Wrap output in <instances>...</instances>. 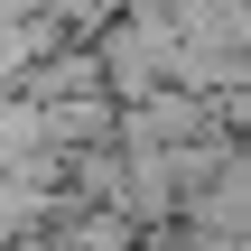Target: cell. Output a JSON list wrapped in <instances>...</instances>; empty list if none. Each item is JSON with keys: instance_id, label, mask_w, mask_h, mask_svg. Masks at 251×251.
Masks as SVG:
<instances>
[{"instance_id": "obj_3", "label": "cell", "mask_w": 251, "mask_h": 251, "mask_svg": "<svg viewBox=\"0 0 251 251\" xmlns=\"http://www.w3.org/2000/svg\"><path fill=\"white\" fill-rule=\"evenodd\" d=\"M37 121H47L56 149H102L112 121H121V102H112V93H75V102H37Z\"/></svg>"}, {"instance_id": "obj_1", "label": "cell", "mask_w": 251, "mask_h": 251, "mask_svg": "<svg viewBox=\"0 0 251 251\" xmlns=\"http://www.w3.org/2000/svg\"><path fill=\"white\" fill-rule=\"evenodd\" d=\"M177 224H186V233H251V130L214 149V168L186 186Z\"/></svg>"}, {"instance_id": "obj_4", "label": "cell", "mask_w": 251, "mask_h": 251, "mask_svg": "<svg viewBox=\"0 0 251 251\" xmlns=\"http://www.w3.org/2000/svg\"><path fill=\"white\" fill-rule=\"evenodd\" d=\"M47 205H56V186H28V177L0 168V251H28V242H37Z\"/></svg>"}, {"instance_id": "obj_5", "label": "cell", "mask_w": 251, "mask_h": 251, "mask_svg": "<svg viewBox=\"0 0 251 251\" xmlns=\"http://www.w3.org/2000/svg\"><path fill=\"white\" fill-rule=\"evenodd\" d=\"M28 251H37V242H28Z\"/></svg>"}, {"instance_id": "obj_2", "label": "cell", "mask_w": 251, "mask_h": 251, "mask_svg": "<svg viewBox=\"0 0 251 251\" xmlns=\"http://www.w3.org/2000/svg\"><path fill=\"white\" fill-rule=\"evenodd\" d=\"M37 251H140V224L112 214V205H75V196H56L47 224H37Z\"/></svg>"}]
</instances>
